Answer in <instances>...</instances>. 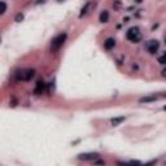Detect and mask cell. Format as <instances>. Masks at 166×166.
Wrapping results in <instances>:
<instances>
[{"instance_id": "2e32d148", "label": "cell", "mask_w": 166, "mask_h": 166, "mask_svg": "<svg viewBox=\"0 0 166 166\" xmlns=\"http://www.w3.org/2000/svg\"><path fill=\"white\" fill-rule=\"evenodd\" d=\"M165 43H166V36H165Z\"/></svg>"}, {"instance_id": "ba28073f", "label": "cell", "mask_w": 166, "mask_h": 166, "mask_svg": "<svg viewBox=\"0 0 166 166\" xmlns=\"http://www.w3.org/2000/svg\"><path fill=\"white\" fill-rule=\"evenodd\" d=\"M108 20H109L108 10H103L100 13V22H108Z\"/></svg>"}, {"instance_id": "5bb4252c", "label": "cell", "mask_w": 166, "mask_h": 166, "mask_svg": "<svg viewBox=\"0 0 166 166\" xmlns=\"http://www.w3.org/2000/svg\"><path fill=\"white\" fill-rule=\"evenodd\" d=\"M21 20H23V16H22V14H17V16H16V21L20 22Z\"/></svg>"}, {"instance_id": "3957f363", "label": "cell", "mask_w": 166, "mask_h": 166, "mask_svg": "<svg viewBox=\"0 0 166 166\" xmlns=\"http://www.w3.org/2000/svg\"><path fill=\"white\" fill-rule=\"evenodd\" d=\"M35 74V71L33 69H23L17 73V79L18 81H30Z\"/></svg>"}, {"instance_id": "6da1fadb", "label": "cell", "mask_w": 166, "mask_h": 166, "mask_svg": "<svg viewBox=\"0 0 166 166\" xmlns=\"http://www.w3.org/2000/svg\"><path fill=\"white\" fill-rule=\"evenodd\" d=\"M126 38L132 43H139L141 40V33L139 27H130L126 33Z\"/></svg>"}, {"instance_id": "52a82bcc", "label": "cell", "mask_w": 166, "mask_h": 166, "mask_svg": "<svg viewBox=\"0 0 166 166\" xmlns=\"http://www.w3.org/2000/svg\"><path fill=\"white\" fill-rule=\"evenodd\" d=\"M44 87H46V83L43 81H38V84H36V88L34 90V92L36 95H39V94H42V92L44 91Z\"/></svg>"}, {"instance_id": "5b68a950", "label": "cell", "mask_w": 166, "mask_h": 166, "mask_svg": "<svg viewBox=\"0 0 166 166\" xmlns=\"http://www.w3.org/2000/svg\"><path fill=\"white\" fill-rule=\"evenodd\" d=\"M97 157H99L97 153H82V155H79V158L84 160V161H87V160H92V161H94Z\"/></svg>"}, {"instance_id": "30bf717a", "label": "cell", "mask_w": 166, "mask_h": 166, "mask_svg": "<svg viewBox=\"0 0 166 166\" xmlns=\"http://www.w3.org/2000/svg\"><path fill=\"white\" fill-rule=\"evenodd\" d=\"M91 7V3H87V4H86L84 5V7L82 8V12H81V14H79V17H83L86 13H87V12H88V8Z\"/></svg>"}, {"instance_id": "e0dca14e", "label": "cell", "mask_w": 166, "mask_h": 166, "mask_svg": "<svg viewBox=\"0 0 166 166\" xmlns=\"http://www.w3.org/2000/svg\"><path fill=\"white\" fill-rule=\"evenodd\" d=\"M165 110H166V107H165Z\"/></svg>"}, {"instance_id": "9c48e42d", "label": "cell", "mask_w": 166, "mask_h": 166, "mask_svg": "<svg viewBox=\"0 0 166 166\" xmlns=\"http://www.w3.org/2000/svg\"><path fill=\"white\" fill-rule=\"evenodd\" d=\"M123 121H125V117H117V118H113L110 122H112L113 126H117V125H119L121 122H123Z\"/></svg>"}, {"instance_id": "7c38bea8", "label": "cell", "mask_w": 166, "mask_h": 166, "mask_svg": "<svg viewBox=\"0 0 166 166\" xmlns=\"http://www.w3.org/2000/svg\"><path fill=\"white\" fill-rule=\"evenodd\" d=\"M157 97L156 96H151V97H143V99H140L141 103H148V101H153V100H156Z\"/></svg>"}, {"instance_id": "8992f818", "label": "cell", "mask_w": 166, "mask_h": 166, "mask_svg": "<svg viewBox=\"0 0 166 166\" xmlns=\"http://www.w3.org/2000/svg\"><path fill=\"white\" fill-rule=\"evenodd\" d=\"M114 46H115V40L113 38H108L105 42H104L105 50H112V48H114Z\"/></svg>"}, {"instance_id": "9a60e30c", "label": "cell", "mask_w": 166, "mask_h": 166, "mask_svg": "<svg viewBox=\"0 0 166 166\" xmlns=\"http://www.w3.org/2000/svg\"><path fill=\"white\" fill-rule=\"evenodd\" d=\"M161 73H162V77H166V67H165V69H164Z\"/></svg>"}, {"instance_id": "277c9868", "label": "cell", "mask_w": 166, "mask_h": 166, "mask_svg": "<svg viewBox=\"0 0 166 166\" xmlns=\"http://www.w3.org/2000/svg\"><path fill=\"white\" fill-rule=\"evenodd\" d=\"M144 48H145V50L148 51L151 55H155V53L158 51V48H160V42L156 40V39H151V40H148V42L145 43Z\"/></svg>"}, {"instance_id": "7a4b0ae2", "label": "cell", "mask_w": 166, "mask_h": 166, "mask_svg": "<svg viewBox=\"0 0 166 166\" xmlns=\"http://www.w3.org/2000/svg\"><path fill=\"white\" fill-rule=\"evenodd\" d=\"M66 40V34H60L57 35L56 38H53L52 42H51V51H57L60 47H63V44Z\"/></svg>"}, {"instance_id": "4fadbf2b", "label": "cell", "mask_w": 166, "mask_h": 166, "mask_svg": "<svg viewBox=\"0 0 166 166\" xmlns=\"http://www.w3.org/2000/svg\"><path fill=\"white\" fill-rule=\"evenodd\" d=\"M5 10H7V4H5L4 2H2V10H0V13L4 14V13H5Z\"/></svg>"}, {"instance_id": "8fae6325", "label": "cell", "mask_w": 166, "mask_h": 166, "mask_svg": "<svg viewBox=\"0 0 166 166\" xmlns=\"http://www.w3.org/2000/svg\"><path fill=\"white\" fill-rule=\"evenodd\" d=\"M158 63L162 64V65H166V52H164L161 56L158 57Z\"/></svg>"}]
</instances>
